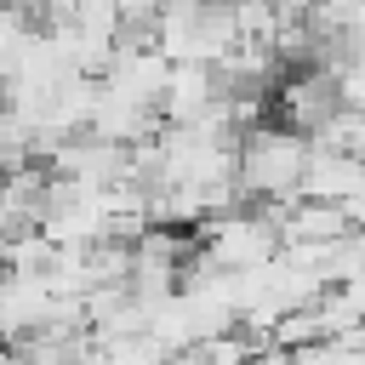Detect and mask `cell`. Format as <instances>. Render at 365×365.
<instances>
[{
	"label": "cell",
	"mask_w": 365,
	"mask_h": 365,
	"mask_svg": "<svg viewBox=\"0 0 365 365\" xmlns=\"http://www.w3.org/2000/svg\"><path fill=\"white\" fill-rule=\"evenodd\" d=\"M302 171H308V137L279 125V120H257L234 137V188L245 205H285L302 194Z\"/></svg>",
	"instance_id": "1"
},
{
	"label": "cell",
	"mask_w": 365,
	"mask_h": 365,
	"mask_svg": "<svg viewBox=\"0 0 365 365\" xmlns=\"http://www.w3.org/2000/svg\"><path fill=\"white\" fill-rule=\"evenodd\" d=\"M365 194V165L359 154H331V148H308V171H302V200H331L359 211Z\"/></svg>",
	"instance_id": "3"
},
{
	"label": "cell",
	"mask_w": 365,
	"mask_h": 365,
	"mask_svg": "<svg viewBox=\"0 0 365 365\" xmlns=\"http://www.w3.org/2000/svg\"><path fill=\"white\" fill-rule=\"evenodd\" d=\"M222 86L211 74V63H171L165 68V86H160V125H194L217 108Z\"/></svg>",
	"instance_id": "2"
}]
</instances>
